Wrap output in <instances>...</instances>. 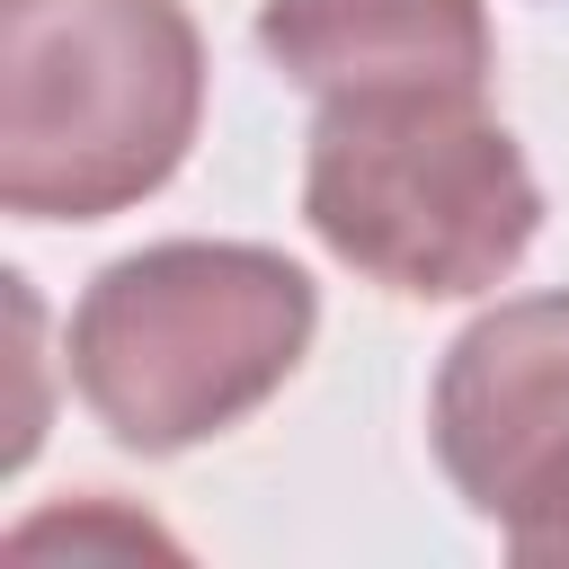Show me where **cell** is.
Segmentation results:
<instances>
[{"label": "cell", "mask_w": 569, "mask_h": 569, "mask_svg": "<svg viewBox=\"0 0 569 569\" xmlns=\"http://www.w3.org/2000/svg\"><path fill=\"white\" fill-rule=\"evenodd\" d=\"M204 124L187 0H0V204L107 222L178 178Z\"/></svg>", "instance_id": "obj_3"}, {"label": "cell", "mask_w": 569, "mask_h": 569, "mask_svg": "<svg viewBox=\"0 0 569 569\" xmlns=\"http://www.w3.org/2000/svg\"><path fill=\"white\" fill-rule=\"evenodd\" d=\"M53 542H71V551H169V533H151L142 516H116L107 498H89V507H71V516H36V525H18V533H9V551H18V560L53 551Z\"/></svg>", "instance_id": "obj_6"}, {"label": "cell", "mask_w": 569, "mask_h": 569, "mask_svg": "<svg viewBox=\"0 0 569 569\" xmlns=\"http://www.w3.org/2000/svg\"><path fill=\"white\" fill-rule=\"evenodd\" d=\"M302 222L338 267L400 302H471L533 249L542 187L489 116V89H347L311 116Z\"/></svg>", "instance_id": "obj_1"}, {"label": "cell", "mask_w": 569, "mask_h": 569, "mask_svg": "<svg viewBox=\"0 0 569 569\" xmlns=\"http://www.w3.org/2000/svg\"><path fill=\"white\" fill-rule=\"evenodd\" d=\"M320 284L258 240H151L89 276L71 391L124 453H187L267 409L311 356Z\"/></svg>", "instance_id": "obj_2"}, {"label": "cell", "mask_w": 569, "mask_h": 569, "mask_svg": "<svg viewBox=\"0 0 569 569\" xmlns=\"http://www.w3.org/2000/svg\"><path fill=\"white\" fill-rule=\"evenodd\" d=\"M258 53L311 98L409 80L489 89L498 71L480 0H258Z\"/></svg>", "instance_id": "obj_5"}, {"label": "cell", "mask_w": 569, "mask_h": 569, "mask_svg": "<svg viewBox=\"0 0 569 569\" xmlns=\"http://www.w3.org/2000/svg\"><path fill=\"white\" fill-rule=\"evenodd\" d=\"M445 480L525 569H569V293H516L480 311L427 400Z\"/></svg>", "instance_id": "obj_4"}]
</instances>
